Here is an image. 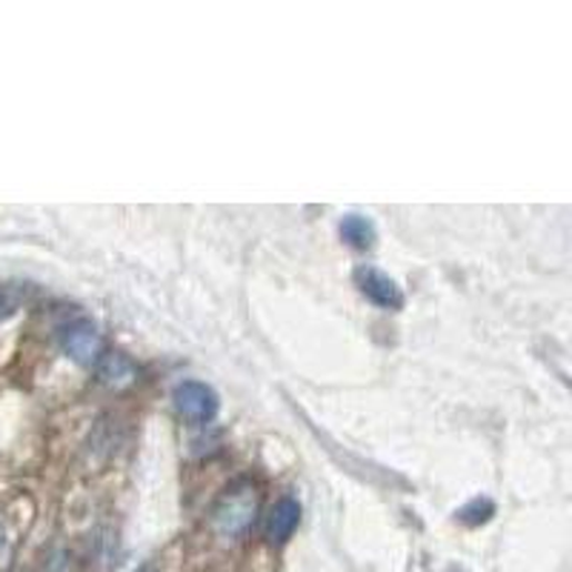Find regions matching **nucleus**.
<instances>
[{
  "label": "nucleus",
  "mask_w": 572,
  "mask_h": 572,
  "mask_svg": "<svg viewBox=\"0 0 572 572\" xmlns=\"http://www.w3.org/2000/svg\"><path fill=\"white\" fill-rule=\"evenodd\" d=\"M258 510H261V492L252 479H238L223 490V495L218 499V504L212 506V532H215L221 541H241L247 532L252 530L258 519Z\"/></svg>",
  "instance_id": "nucleus-1"
},
{
  "label": "nucleus",
  "mask_w": 572,
  "mask_h": 572,
  "mask_svg": "<svg viewBox=\"0 0 572 572\" xmlns=\"http://www.w3.org/2000/svg\"><path fill=\"white\" fill-rule=\"evenodd\" d=\"M178 415L187 418L189 424H209L215 421L218 410H221V398L203 381H181L172 392Z\"/></svg>",
  "instance_id": "nucleus-2"
},
{
  "label": "nucleus",
  "mask_w": 572,
  "mask_h": 572,
  "mask_svg": "<svg viewBox=\"0 0 572 572\" xmlns=\"http://www.w3.org/2000/svg\"><path fill=\"white\" fill-rule=\"evenodd\" d=\"M61 347L74 364L94 367L103 355V338L89 318H74L61 327Z\"/></svg>",
  "instance_id": "nucleus-3"
},
{
  "label": "nucleus",
  "mask_w": 572,
  "mask_h": 572,
  "mask_svg": "<svg viewBox=\"0 0 572 572\" xmlns=\"http://www.w3.org/2000/svg\"><path fill=\"white\" fill-rule=\"evenodd\" d=\"M355 287L361 295L370 303H375L378 310H401L404 307V290L398 287V281L387 272L375 270V267H358L355 270Z\"/></svg>",
  "instance_id": "nucleus-4"
},
{
  "label": "nucleus",
  "mask_w": 572,
  "mask_h": 572,
  "mask_svg": "<svg viewBox=\"0 0 572 572\" xmlns=\"http://www.w3.org/2000/svg\"><path fill=\"white\" fill-rule=\"evenodd\" d=\"M94 375L101 381L107 390L114 392H123L129 387L138 384V378H141V370L127 352L121 350H103V355L98 358V364H94Z\"/></svg>",
  "instance_id": "nucleus-5"
},
{
  "label": "nucleus",
  "mask_w": 572,
  "mask_h": 572,
  "mask_svg": "<svg viewBox=\"0 0 572 572\" xmlns=\"http://www.w3.org/2000/svg\"><path fill=\"white\" fill-rule=\"evenodd\" d=\"M298 524H301V504L290 495H283L272 504L263 532H267L270 544H287L292 539V532L298 530Z\"/></svg>",
  "instance_id": "nucleus-6"
},
{
  "label": "nucleus",
  "mask_w": 572,
  "mask_h": 572,
  "mask_svg": "<svg viewBox=\"0 0 572 572\" xmlns=\"http://www.w3.org/2000/svg\"><path fill=\"white\" fill-rule=\"evenodd\" d=\"M338 232H341L343 243L352 247V250H372L375 243V223L364 215H343L338 223Z\"/></svg>",
  "instance_id": "nucleus-7"
},
{
  "label": "nucleus",
  "mask_w": 572,
  "mask_h": 572,
  "mask_svg": "<svg viewBox=\"0 0 572 572\" xmlns=\"http://www.w3.org/2000/svg\"><path fill=\"white\" fill-rule=\"evenodd\" d=\"M495 515V504L490 499H472L470 504H464L455 512V519L466 526H481Z\"/></svg>",
  "instance_id": "nucleus-8"
},
{
  "label": "nucleus",
  "mask_w": 572,
  "mask_h": 572,
  "mask_svg": "<svg viewBox=\"0 0 572 572\" xmlns=\"http://www.w3.org/2000/svg\"><path fill=\"white\" fill-rule=\"evenodd\" d=\"M14 295L9 290H3V287H0V321H3V318H9L14 312Z\"/></svg>",
  "instance_id": "nucleus-9"
},
{
  "label": "nucleus",
  "mask_w": 572,
  "mask_h": 572,
  "mask_svg": "<svg viewBox=\"0 0 572 572\" xmlns=\"http://www.w3.org/2000/svg\"><path fill=\"white\" fill-rule=\"evenodd\" d=\"M67 561H72V555H67V552H54L52 559H49V572H72Z\"/></svg>",
  "instance_id": "nucleus-10"
},
{
  "label": "nucleus",
  "mask_w": 572,
  "mask_h": 572,
  "mask_svg": "<svg viewBox=\"0 0 572 572\" xmlns=\"http://www.w3.org/2000/svg\"><path fill=\"white\" fill-rule=\"evenodd\" d=\"M9 559V539H7V532L0 530V561H7Z\"/></svg>",
  "instance_id": "nucleus-11"
},
{
  "label": "nucleus",
  "mask_w": 572,
  "mask_h": 572,
  "mask_svg": "<svg viewBox=\"0 0 572 572\" xmlns=\"http://www.w3.org/2000/svg\"><path fill=\"white\" fill-rule=\"evenodd\" d=\"M141 572H152V570H149V566H147V570H141Z\"/></svg>",
  "instance_id": "nucleus-12"
}]
</instances>
